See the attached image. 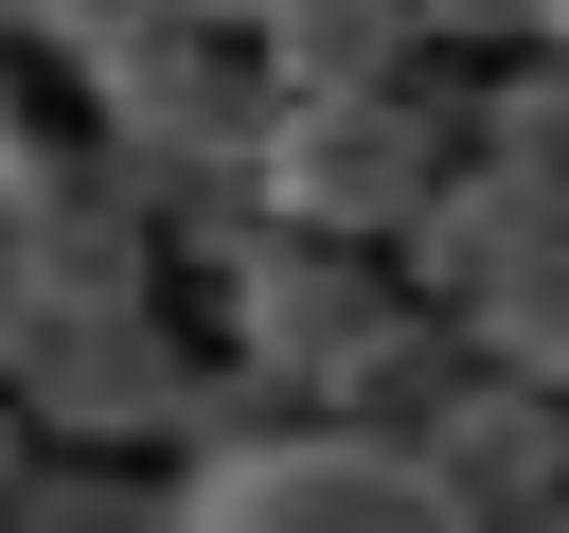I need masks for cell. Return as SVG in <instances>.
<instances>
[{
    "mask_svg": "<svg viewBox=\"0 0 569 533\" xmlns=\"http://www.w3.org/2000/svg\"><path fill=\"white\" fill-rule=\"evenodd\" d=\"M516 53H569V0H516Z\"/></svg>",
    "mask_w": 569,
    "mask_h": 533,
    "instance_id": "15",
    "label": "cell"
},
{
    "mask_svg": "<svg viewBox=\"0 0 569 533\" xmlns=\"http://www.w3.org/2000/svg\"><path fill=\"white\" fill-rule=\"evenodd\" d=\"M160 515L196 533H427V462L391 426H338V409H213L160 444Z\"/></svg>",
    "mask_w": 569,
    "mask_h": 533,
    "instance_id": "1",
    "label": "cell"
},
{
    "mask_svg": "<svg viewBox=\"0 0 569 533\" xmlns=\"http://www.w3.org/2000/svg\"><path fill=\"white\" fill-rule=\"evenodd\" d=\"M0 53H18V0H0Z\"/></svg>",
    "mask_w": 569,
    "mask_h": 533,
    "instance_id": "18",
    "label": "cell"
},
{
    "mask_svg": "<svg viewBox=\"0 0 569 533\" xmlns=\"http://www.w3.org/2000/svg\"><path fill=\"white\" fill-rule=\"evenodd\" d=\"M160 266H178V249H160V213H142V195H107V178H71L53 213H18V231H0L18 320H36V302H142Z\"/></svg>",
    "mask_w": 569,
    "mask_h": 533,
    "instance_id": "8",
    "label": "cell"
},
{
    "mask_svg": "<svg viewBox=\"0 0 569 533\" xmlns=\"http://www.w3.org/2000/svg\"><path fill=\"white\" fill-rule=\"evenodd\" d=\"M71 178H89V124H53V107L0 71V231H18V213H53Z\"/></svg>",
    "mask_w": 569,
    "mask_h": 533,
    "instance_id": "13",
    "label": "cell"
},
{
    "mask_svg": "<svg viewBox=\"0 0 569 533\" xmlns=\"http://www.w3.org/2000/svg\"><path fill=\"white\" fill-rule=\"evenodd\" d=\"M462 338H480V355H516L533 391H569V213H551V231H533L480 302H462Z\"/></svg>",
    "mask_w": 569,
    "mask_h": 533,
    "instance_id": "10",
    "label": "cell"
},
{
    "mask_svg": "<svg viewBox=\"0 0 569 533\" xmlns=\"http://www.w3.org/2000/svg\"><path fill=\"white\" fill-rule=\"evenodd\" d=\"M249 71L267 89H373V71H409V0H267Z\"/></svg>",
    "mask_w": 569,
    "mask_h": 533,
    "instance_id": "9",
    "label": "cell"
},
{
    "mask_svg": "<svg viewBox=\"0 0 569 533\" xmlns=\"http://www.w3.org/2000/svg\"><path fill=\"white\" fill-rule=\"evenodd\" d=\"M409 462H427V515H569V391H533L516 355H462Z\"/></svg>",
    "mask_w": 569,
    "mask_h": 533,
    "instance_id": "6",
    "label": "cell"
},
{
    "mask_svg": "<svg viewBox=\"0 0 569 533\" xmlns=\"http://www.w3.org/2000/svg\"><path fill=\"white\" fill-rule=\"evenodd\" d=\"M142 36H178V0H18V53H53L71 89H89L107 53H142Z\"/></svg>",
    "mask_w": 569,
    "mask_h": 533,
    "instance_id": "12",
    "label": "cell"
},
{
    "mask_svg": "<svg viewBox=\"0 0 569 533\" xmlns=\"http://www.w3.org/2000/svg\"><path fill=\"white\" fill-rule=\"evenodd\" d=\"M178 266L213 284V355H249V373L302 391V409H320V373L409 302L391 249H356V231H284V213H213V231H178Z\"/></svg>",
    "mask_w": 569,
    "mask_h": 533,
    "instance_id": "4",
    "label": "cell"
},
{
    "mask_svg": "<svg viewBox=\"0 0 569 533\" xmlns=\"http://www.w3.org/2000/svg\"><path fill=\"white\" fill-rule=\"evenodd\" d=\"M249 124H267V71H249V36H142V53H107L89 71V178L107 195H142L160 213V249L178 231H213V213H249Z\"/></svg>",
    "mask_w": 569,
    "mask_h": 533,
    "instance_id": "2",
    "label": "cell"
},
{
    "mask_svg": "<svg viewBox=\"0 0 569 533\" xmlns=\"http://www.w3.org/2000/svg\"><path fill=\"white\" fill-rule=\"evenodd\" d=\"M462 142H498V160L569 178V53H498V89H462Z\"/></svg>",
    "mask_w": 569,
    "mask_h": 533,
    "instance_id": "11",
    "label": "cell"
},
{
    "mask_svg": "<svg viewBox=\"0 0 569 533\" xmlns=\"http://www.w3.org/2000/svg\"><path fill=\"white\" fill-rule=\"evenodd\" d=\"M178 391H196V355H178L160 284L18 320V426H53V444H178Z\"/></svg>",
    "mask_w": 569,
    "mask_h": 533,
    "instance_id": "5",
    "label": "cell"
},
{
    "mask_svg": "<svg viewBox=\"0 0 569 533\" xmlns=\"http://www.w3.org/2000/svg\"><path fill=\"white\" fill-rule=\"evenodd\" d=\"M409 53H516V0H409Z\"/></svg>",
    "mask_w": 569,
    "mask_h": 533,
    "instance_id": "14",
    "label": "cell"
},
{
    "mask_svg": "<svg viewBox=\"0 0 569 533\" xmlns=\"http://www.w3.org/2000/svg\"><path fill=\"white\" fill-rule=\"evenodd\" d=\"M0 373H18V284H0Z\"/></svg>",
    "mask_w": 569,
    "mask_h": 533,
    "instance_id": "17",
    "label": "cell"
},
{
    "mask_svg": "<svg viewBox=\"0 0 569 533\" xmlns=\"http://www.w3.org/2000/svg\"><path fill=\"white\" fill-rule=\"evenodd\" d=\"M445 160H462V89H409V71H373V89H267V124H249V213L373 249Z\"/></svg>",
    "mask_w": 569,
    "mask_h": 533,
    "instance_id": "3",
    "label": "cell"
},
{
    "mask_svg": "<svg viewBox=\"0 0 569 533\" xmlns=\"http://www.w3.org/2000/svg\"><path fill=\"white\" fill-rule=\"evenodd\" d=\"M178 18H196V36H249V18H267V0H178Z\"/></svg>",
    "mask_w": 569,
    "mask_h": 533,
    "instance_id": "16",
    "label": "cell"
},
{
    "mask_svg": "<svg viewBox=\"0 0 569 533\" xmlns=\"http://www.w3.org/2000/svg\"><path fill=\"white\" fill-rule=\"evenodd\" d=\"M551 213H569V178H533V160L462 142V160H445V178H427V195H409L373 249H391V284H409V302H445V320H462V302H480V284H498V266H516Z\"/></svg>",
    "mask_w": 569,
    "mask_h": 533,
    "instance_id": "7",
    "label": "cell"
}]
</instances>
